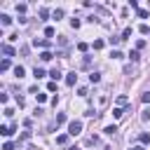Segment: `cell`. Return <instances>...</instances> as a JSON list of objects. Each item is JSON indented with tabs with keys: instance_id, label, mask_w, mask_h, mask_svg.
Wrapping results in <instances>:
<instances>
[{
	"instance_id": "obj_36",
	"label": "cell",
	"mask_w": 150,
	"mask_h": 150,
	"mask_svg": "<svg viewBox=\"0 0 150 150\" xmlns=\"http://www.w3.org/2000/svg\"><path fill=\"white\" fill-rule=\"evenodd\" d=\"M16 103H19V108H23V105H26V101H23V96H16Z\"/></svg>"
},
{
	"instance_id": "obj_26",
	"label": "cell",
	"mask_w": 150,
	"mask_h": 150,
	"mask_svg": "<svg viewBox=\"0 0 150 150\" xmlns=\"http://www.w3.org/2000/svg\"><path fill=\"white\" fill-rule=\"evenodd\" d=\"M110 56H112V59H122V52H117V49H112V52H110Z\"/></svg>"
},
{
	"instance_id": "obj_35",
	"label": "cell",
	"mask_w": 150,
	"mask_h": 150,
	"mask_svg": "<svg viewBox=\"0 0 150 150\" xmlns=\"http://www.w3.org/2000/svg\"><path fill=\"white\" fill-rule=\"evenodd\" d=\"M47 101V94H38V103H45Z\"/></svg>"
},
{
	"instance_id": "obj_28",
	"label": "cell",
	"mask_w": 150,
	"mask_h": 150,
	"mask_svg": "<svg viewBox=\"0 0 150 150\" xmlns=\"http://www.w3.org/2000/svg\"><path fill=\"white\" fill-rule=\"evenodd\" d=\"M129 7H131V9H136V12H138V2H136V0H129Z\"/></svg>"
},
{
	"instance_id": "obj_37",
	"label": "cell",
	"mask_w": 150,
	"mask_h": 150,
	"mask_svg": "<svg viewBox=\"0 0 150 150\" xmlns=\"http://www.w3.org/2000/svg\"><path fill=\"white\" fill-rule=\"evenodd\" d=\"M2 112H5V117H12V115H14V110H12V108H5Z\"/></svg>"
},
{
	"instance_id": "obj_2",
	"label": "cell",
	"mask_w": 150,
	"mask_h": 150,
	"mask_svg": "<svg viewBox=\"0 0 150 150\" xmlns=\"http://www.w3.org/2000/svg\"><path fill=\"white\" fill-rule=\"evenodd\" d=\"M75 82H77V73L73 70V73H68V75H66V84H68V87H73Z\"/></svg>"
},
{
	"instance_id": "obj_3",
	"label": "cell",
	"mask_w": 150,
	"mask_h": 150,
	"mask_svg": "<svg viewBox=\"0 0 150 150\" xmlns=\"http://www.w3.org/2000/svg\"><path fill=\"white\" fill-rule=\"evenodd\" d=\"M63 122H66V112H59V115H56V120H54V124H52V129H56V127H59V124H63Z\"/></svg>"
},
{
	"instance_id": "obj_4",
	"label": "cell",
	"mask_w": 150,
	"mask_h": 150,
	"mask_svg": "<svg viewBox=\"0 0 150 150\" xmlns=\"http://www.w3.org/2000/svg\"><path fill=\"white\" fill-rule=\"evenodd\" d=\"M33 45H35V47H45V49H47L52 42H49V40H38V38H33Z\"/></svg>"
},
{
	"instance_id": "obj_1",
	"label": "cell",
	"mask_w": 150,
	"mask_h": 150,
	"mask_svg": "<svg viewBox=\"0 0 150 150\" xmlns=\"http://www.w3.org/2000/svg\"><path fill=\"white\" fill-rule=\"evenodd\" d=\"M80 131H82V122H80V120H73V122L68 124V134H70V136H77Z\"/></svg>"
},
{
	"instance_id": "obj_19",
	"label": "cell",
	"mask_w": 150,
	"mask_h": 150,
	"mask_svg": "<svg viewBox=\"0 0 150 150\" xmlns=\"http://www.w3.org/2000/svg\"><path fill=\"white\" fill-rule=\"evenodd\" d=\"M45 35H47V38H54V28L47 26V28H45Z\"/></svg>"
},
{
	"instance_id": "obj_5",
	"label": "cell",
	"mask_w": 150,
	"mask_h": 150,
	"mask_svg": "<svg viewBox=\"0 0 150 150\" xmlns=\"http://www.w3.org/2000/svg\"><path fill=\"white\" fill-rule=\"evenodd\" d=\"M49 77H52V82H59V80H61V70H59V68L49 70Z\"/></svg>"
},
{
	"instance_id": "obj_38",
	"label": "cell",
	"mask_w": 150,
	"mask_h": 150,
	"mask_svg": "<svg viewBox=\"0 0 150 150\" xmlns=\"http://www.w3.org/2000/svg\"><path fill=\"white\" fill-rule=\"evenodd\" d=\"M2 150H14V143H9V141H7V143L2 145Z\"/></svg>"
},
{
	"instance_id": "obj_22",
	"label": "cell",
	"mask_w": 150,
	"mask_h": 150,
	"mask_svg": "<svg viewBox=\"0 0 150 150\" xmlns=\"http://www.w3.org/2000/svg\"><path fill=\"white\" fill-rule=\"evenodd\" d=\"M141 120L148 122V120H150V110H143V112H141Z\"/></svg>"
},
{
	"instance_id": "obj_25",
	"label": "cell",
	"mask_w": 150,
	"mask_h": 150,
	"mask_svg": "<svg viewBox=\"0 0 150 150\" xmlns=\"http://www.w3.org/2000/svg\"><path fill=\"white\" fill-rule=\"evenodd\" d=\"M87 47H89L87 42H77V49H80V52H87Z\"/></svg>"
},
{
	"instance_id": "obj_27",
	"label": "cell",
	"mask_w": 150,
	"mask_h": 150,
	"mask_svg": "<svg viewBox=\"0 0 150 150\" xmlns=\"http://www.w3.org/2000/svg\"><path fill=\"white\" fill-rule=\"evenodd\" d=\"M141 101H143V103H150V91H145V94L141 96Z\"/></svg>"
},
{
	"instance_id": "obj_8",
	"label": "cell",
	"mask_w": 150,
	"mask_h": 150,
	"mask_svg": "<svg viewBox=\"0 0 150 150\" xmlns=\"http://www.w3.org/2000/svg\"><path fill=\"white\" fill-rule=\"evenodd\" d=\"M0 23H2V26H9V23H12V16H7V14H0Z\"/></svg>"
},
{
	"instance_id": "obj_24",
	"label": "cell",
	"mask_w": 150,
	"mask_h": 150,
	"mask_svg": "<svg viewBox=\"0 0 150 150\" xmlns=\"http://www.w3.org/2000/svg\"><path fill=\"white\" fill-rule=\"evenodd\" d=\"M61 16H63V9H54V19H56V21H59V19H61Z\"/></svg>"
},
{
	"instance_id": "obj_15",
	"label": "cell",
	"mask_w": 150,
	"mask_h": 150,
	"mask_svg": "<svg viewBox=\"0 0 150 150\" xmlns=\"http://www.w3.org/2000/svg\"><path fill=\"white\" fill-rule=\"evenodd\" d=\"M56 143H59V145H66V143H68V136H66V134L56 136Z\"/></svg>"
},
{
	"instance_id": "obj_6",
	"label": "cell",
	"mask_w": 150,
	"mask_h": 150,
	"mask_svg": "<svg viewBox=\"0 0 150 150\" xmlns=\"http://www.w3.org/2000/svg\"><path fill=\"white\" fill-rule=\"evenodd\" d=\"M0 134H2V136H12V134H14V127H7V124H2V127H0Z\"/></svg>"
},
{
	"instance_id": "obj_30",
	"label": "cell",
	"mask_w": 150,
	"mask_h": 150,
	"mask_svg": "<svg viewBox=\"0 0 150 150\" xmlns=\"http://www.w3.org/2000/svg\"><path fill=\"white\" fill-rule=\"evenodd\" d=\"M138 16L141 19H148V9H138Z\"/></svg>"
},
{
	"instance_id": "obj_7",
	"label": "cell",
	"mask_w": 150,
	"mask_h": 150,
	"mask_svg": "<svg viewBox=\"0 0 150 150\" xmlns=\"http://www.w3.org/2000/svg\"><path fill=\"white\" fill-rule=\"evenodd\" d=\"M0 49H2V54H7V56H14V47H12V45H2Z\"/></svg>"
},
{
	"instance_id": "obj_10",
	"label": "cell",
	"mask_w": 150,
	"mask_h": 150,
	"mask_svg": "<svg viewBox=\"0 0 150 150\" xmlns=\"http://www.w3.org/2000/svg\"><path fill=\"white\" fill-rule=\"evenodd\" d=\"M33 75H35V80H40V77H45L47 73H45L42 68H38V66H35V70H33Z\"/></svg>"
},
{
	"instance_id": "obj_11",
	"label": "cell",
	"mask_w": 150,
	"mask_h": 150,
	"mask_svg": "<svg viewBox=\"0 0 150 150\" xmlns=\"http://www.w3.org/2000/svg\"><path fill=\"white\" fill-rule=\"evenodd\" d=\"M127 103H129V98H127L124 94H122V96H117V108H122V105H127Z\"/></svg>"
},
{
	"instance_id": "obj_21",
	"label": "cell",
	"mask_w": 150,
	"mask_h": 150,
	"mask_svg": "<svg viewBox=\"0 0 150 150\" xmlns=\"http://www.w3.org/2000/svg\"><path fill=\"white\" fill-rule=\"evenodd\" d=\"M91 66V56H84V61H82V68H89Z\"/></svg>"
},
{
	"instance_id": "obj_33",
	"label": "cell",
	"mask_w": 150,
	"mask_h": 150,
	"mask_svg": "<svg viewBox=\"0 0 150 150\" xmlns=\"http://www.w3.org/2000/svg\"><path fill=\"white\" fill-rule=\"evenodd\" d=\"M129 35H131V28H124V33H122V40H127Z\"/></svg>"
},
{
	"instance_id": "obj_39",
	"label": "cell",
	"mask_w": 150,
	"mask_h": 150,
	"mask_svg": "<svg viewBox=\"0 0 150 150\" xmlns=\"http://www.w3.org/2000/svg\"><path fill=\"white\" fill-rule=\"evenodd\" d=\"M129 150H143V148H141V145H134V148H129Z\"/></svg>"
},
{
	"instance_id": "obj_9",
	"label": "cell",
	"mask_w": 150,
	"mask_h": 150,
	"mask_svg": "<svg viewBox=\"0 0 150 150\" xmlns=\"http://www.w3.org/2000/svg\"><path fill=\"white\" fill-rule=\"evenodd\" d=\"M14 75H16L19 80H21V77L26 75V70H23V66H16V68H14Z\"/></svg>"
},
{
	"instance_id": "obj_23",
	"label": "cell",
	"mask_w": 150,
	"mask_h": 150,
	"mask_svg": "<svg viewBox=\"0 0 150 150\" xmlns=\"http://www.w3.org/2000/svg\"><path fill=\"white\" fill-rule=\"evenodd\" d=\"M40 16H42V19H47V16H49V9H47V7H42V9H40Z\"/></svg>"
},
{
	"instance_id": "obj_14",
	"label": "cell",
	"mask_w": 150,
	"mask_h": 150,
	"mask_svg": "<svg viewBox=\"0 0 150 150\" xmlns=\"http://www.w3.org/2000/svg\"><path fill=\"white\" fill-rule=\"evenodd\" d=\"M115 131H117V127H115V124H110V127H105V129H103V134H108V136H112Z\"/></svg>"
},
{
	"instance_id": "obj_31",
	"label": "cell",
	"mask_w": 150,
	"mask_h": 150,
	"mask_svg": "<svg viewBox=\"0 0 150 150\" xmlns=\"http://www.w3.org/2000/svg\"><path fill=\"white\" fill-rule=\"evenodd\" d=\"M70 26L73 28H80V19H70Z\"/></svg>"
},
{
	"instance_id": "obj_29",
	"label": "cell",
	"mask_w": 150,
	"mask_h": 150,
	"mask_svg": "<svg viewBox=\"0 0 150 150\" xmlns=\"http://www.w3.org/2000/svg\"><path fill=\"white\" fill-rule=\"evenodd\" d=\"M16 12H19V14H23V12H26V5H23V2H21V5H16Z\"/></svg>"
},
{
	"instance_id": "obj_40",
	"label": "cell",
	"mask_w": 150,
	"mask_h": 150,
	"mask_svg": "<svg viewBox=\"0 0 150 150\" xmlns=\"http://www.w3.org/2000/svg\"><path fill=\"white\" fill-rule=\"evenodd\" d=\"M70 150H80V148H75V145H73V148H70Z\"/></svg>"
},
{
	"instance_id": "obj_34",
	"label": "cell",
	"mask_w": 150,
	"mask_h": 150,
	"mask_svg": "<svg viewBox=\"0 0 150 150\" xmlns=\"http://www.w3.org/2000/svg\"><path fill=\"white\" fill-rule=\"evenodd\" d=\"M94 49H103V40H96L94 42Z\"/></svg>"
},
{
	"instance_id": "obj_18",
	"label": "cell",
	"mask_w": 150,
	"mask_h": 150,
	"mask_svg": "<svg viewBox=\"0 0 150 150\" xmlns=\"http://www.w3.org/2000/svg\"><path fill=\"white\" fill-rule=\"evenodd\" d=\"M0 70H9V59H2V63H0Z\"/></svg>"
},
{
	"instance_id": "obj_16",
	"label": "cell",
	"mask_w": 150,
	"mask_h": 150,
	"mask_svg": "<svg viewBox=\"0 0 150 150\" xmlns=\"http://www.w3.org/2000/svg\"><path fill=\"white\" fill-rule=\"evenodd\" d=\"M89 82H94V84L101 82V75H98V73H91V75H89Z\"/></svg>"
},
{
	"instance_id": "obj_20",
	"label": "cell",
	"mask_w": 150,
	"mask_h": 150,
	"mask_svg": "<svg viewBox=\"0 0 150 150\" xmlns=\"http://www.w3.org/2000/svg\"><path fill=\"white\" fill-rule=\"evenodd\" d=\"M129 59H131V61H138V59H141V56H138V49H134V52L129 54Z\"/></svg>"
},
{
	"instance_id": "obj_17",
	"label": "cell",
	"mask_w": 150,
	"mask_h": 150,
	"mask_svg": "<svg viewBox=\"0 0 150 150\" xmlns=\"http://www.w3.org/2000/svg\"><path fill=\"white\" fill-rule=\"evenodd\" d=\"M122 115H124V110H122V108H115V110H112V117H115V120H120Z\"/></svg>"
},
{
	"instance_id": "obj_13",
	"label": "cell",
	"mask_w": 150,
	"mask_h": 150,
	"mask_svg": "<svg viewBox=\"0 0 150 150\" xmlns=\"http://www.w3.org/2000/svg\"><path fill=\"white\" fill-rule=\"evenodd\" d=\"M52 56H54V54H52V52H47V49L40 54V59H42V61H52Z\"/></svg>"
},
{
	"instance_id": "obj_12",
	"label": "cell",
	"mask_w": 150,
	"mask_h": 150,
	"mask_svg": "<svg viewBox=\"0 0 150 150\" xmlns=\"http://www.w3.org/2000/svg\"><path fill=\"white\" fill-rule=\"evenodd\" d=\"M138 141H141L143 145H145V143H150V134H148V131H143V134L138 136Z\"/></svg>"
},
{
	"instance_id": "obj_32",
	"label": "cell",
	"mask_w": 150,
	"mask_h": 150,
	"mask_svg": "<svg viewBox=\"0 0 150 150\" xmlns=\"http://www.w3.org/2000/svg\"><path fill=\"white\" fill-rule=\"evenodd\" d=\"M138 30H141V33H150V28H148L145 23H141V26H138Z\"/></svg>"
}]
</instances>
